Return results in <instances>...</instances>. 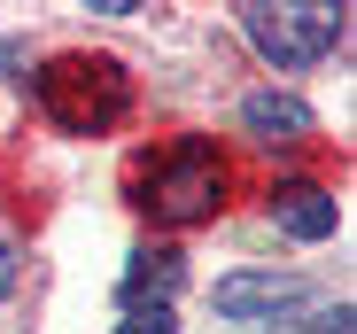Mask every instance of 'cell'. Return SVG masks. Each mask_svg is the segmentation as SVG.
<instances>
[{"label":"cell","mask_w":357,"mask_h":334,"mask_svg":"<svg viewBox=\"0 0 357 334\" xmlns=\"http://www.w3.org/2000/svg\"><path fill=\"white\" fill-rule=\"evenodd\" d=\"M241 125H249L257 140H303V132H311V109L295 101V93H280V86H264V93L241 101Z\"/></svg>","instance_id":"8992f818"},{"label":"cell","mask_w":357,"mask_h":334,"mask_svg":"<svg viewBox=\"0 0 357 334\" xmlns=\"http://www.w3.org/2000/svg\"><path fill=\"white\" fill-rule=\"evenodd\" d=\"M311 334H357V326H349V303H342V311H326V319H311Z\"/></svg>","instance_id":"9c48e42d"},{"label":"cell","mask_w":357,"mask_h":334,"mask_svg":"<svg viewBox=\"0 0 357 334\" xmlns=\"http://www.w3.org/2000/svg\"><path fill=\"white\" fill-rule=\"evenodd\" d=\"M155 226H202V218H218L225 202V163L210 140H171L148 172H140V195H132Z\"/></svg>","instance_id":"6da1fadb"},{"label":"cell","mask_w":357,"mask_h":334,"mask_svg":"<svg viewBox=\"0 0 357 334\" xmlns=\"http://www.w3.org/2000/svg\"><path fill=\"white\" fill-rule=\"evenodd\" d=\"M39 101L63 132H109L132 109V78L109 63V54H54L39 70Z\"/></svg>","instance_id":"7a4b0ae2"},{"label":"cell","mask_w":357,"mask_h":334,"mask_svg":"<svg viewBox=\"0 0 357 334\" xmlns=\"http://www.w3.org/2000/svg\"><path fill=\"white\" fill-rule=\"evenodd\" d=\"M241 24H249V39L272 54L280 70L319 63V54L342 39V8H326V0H311V8H241Z\"/></svg>","instance_id":"3957f363"},{"label":"cell","mask_w":357,"mask_h":334,"mask_svg":"<svg viewBox=\"0 0 357 334\" xmlns=\"http://www.w3.org/2000/svg\"><path fill=\"white\" fill-rule=\"evenodd\" d=\"M116 334H178V319H171V303H132Z\"/></svg>","instance_id":"ba28073f"},{"label":"cell","mask_w":357,"mask_h":334,"mask_svg":"<svg viewBox=\"0 0 357 334\" xmlns=\"http://www.w3.org/2000/svg\"><path fill=\"white\" fill-rule=\"evenodd\" d=\"M178 280H187V257H171V249H140L125 264V311L132 303H171Z\"/></svg>","instance_id":"52a82bcc"},{"label":"cell","mask_w":357,"mask_h":334,"mask_svg":"<svg viewBox=\"0 0 357 334\" xmlns=\"http://www.w3.org/2000/svg\"><path fill=\"white\" fill-rule=\"evenodd\" d=\"M272 226H280V234H295V241H326V234H334V195H326V187H311V179L272 187Z\"/></svg>","instance_id":"5b68a950"},{"label":"cell","mask_w":357,"mask_h":334,"mask_svg":"<svg viewBox=\"0 0 357 334\" xmlns=\"http://www.w3.org/2000/svg\"><path fill=\"white\" fill-rule=\"evenodd\" d=\"M8 288H16V249L0 241V303H8Z\"/></svg>","instance_id":"30bf717a"},{"label":"cell","mask_w":357,"mask_h":334,"mask_svg":"<svg viewBox=\"0 0 357 334\" xmlns=\"http://www.w3.org/2000/svg\"><path fill=\"white\" fill-rule=\"evenodd\" d=\"M295 303H311V280H295V272H233V280H218L225 319H280Z\"/></svg>","instance_id":"277c9868"}]
</instances>
